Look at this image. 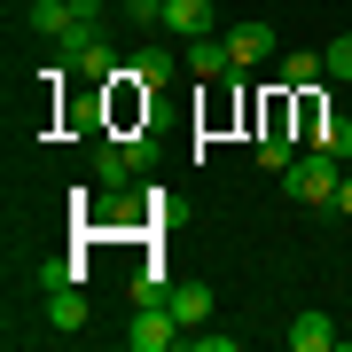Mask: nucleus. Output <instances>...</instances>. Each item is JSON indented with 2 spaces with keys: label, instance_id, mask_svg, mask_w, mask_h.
Wrapping results in <instances>:
<instances>
[{
  "label": "nucleus",
  "instance_id": "f257e3e1",
  "mask_svg": "<svg viewBox=\"0 0 352 352\" xmlns=\"http://www.w3.org/2000/svg\"><path fill=\"white\" fill-rule=\"evenodd\" d=\"M337 180H344V157H329V149H298V164L282 173V188L298 196V204H337Z\"/></svg>",
  "mask_w": 352,
  "mask_h": 352
},
{
  "label": "nucleus",
  "instance_id": "f03ea898",
  "mask_svg": "<svg viewBox=\"0 0 352 352\" xmlns=\"http://www.w3.org/2000/svg\"><path fill=\"white\" fill-rule=\"evenodd\" d=\"M126 344H133V352H164V344H188V329L173 321V305H164V298H141V305H133Z\"/></svg>",
  "mask_w": 352,
  "mask_h": 352
},
{
  "label": "nucleus",
  "instance_id": "7ed1b4c3",
  "mask_svg": "<svg viewBox=\"0 0 352 352\" xmlns=\"http://www.w3.org/2000/svg\"><path fill=\"white\" fill-rule=\"evenodd\" d=\"M32 24H39V39H71V32H87V16H78V0H32ZM94 39V32H87Z\"/></svg>",
  "mask_w": 352,
  "mask_h": 352
},
{
  "label": "nucleus",
  "instance_id": "20e7f679",
  "mask_svg": "<svg viewBox=\"0 0 352 352\" xmlns=\"http://www.w3.org/2000/svg\"><path fill=\"white\" fill-rule=\"evenodd\" d=\"M164 305H173L180 329H204L212 321V282H164Z\"/></svg>",
  "mask_w": 352,
  "mask_h": 352
},
{
  "label": "nucleus",
  "instance_id": "39448f33",
  "mask_svg": "<svg viewBox=\"0 0 352 352\" xmlns=\"http://www.w3.org/2000/svg\"><path fill=\"white\" fill-rule=\"evenodd\" d=\"M219 39H227V55H235V71H258L266 55H274V32L266 24H227Z\"/></svg>",
  "mask_w": 352,
  "mask_h": 352
},
{
  "label": "nucleus",
  "instance_id": "423d86ee",
  "mask_svg": "<svg viewBox=\"0 0 352 352\" xmlns=\"http://www.w3.org/2000/svg\"><path fill=\"white\" fill-rule=\"evenodd\" d=\"M258 164L266 173H289V164H298V149H289V133H282V102L258 118Z\"/></svg>",
  "mask_w": 352,
  "mask_h": 352
},
{
  "label": "nucleus",
  "instance_id": "0eeeda50",
  "mask_svg": "<svg viewBox=\"0 0 352 352\" xmlns=\"http://www.w3.org/2000/svg\"><path fill=\"white\" fill-rule=\"evenodd\" d=\"M188 71H196V78H235V55H227V39H219V32L188 39Z\"/></svg>",
  "mask_w": 352,
  "mask_h": 352
},
{
  "label": "nucleus",
  "instance_id": "6e6552de",
  "mask_svg": "<svg viewBox=\"0 0 352 352\" xmlns=\"http://www.w3.org/2000/svg\"><path fill=\"white\" fill-rule=\"evenodd\" d=\"M329 63H321V55L314 47H298V55H282V71H274V87L282 94H314V78H321Z\"/></svg>",
  "mask_w": 352,
  "mask_h": 352
},
{
  "label": "nucleus",
  "instance_id": "1a4fd4ad",
  "mask_svg": "<svg viewBox=\"0 0 352 352\" xmlns=\"http://www.w3.org/2000/svg\"><path fill=\"white\" fill-rule=\"evenodd\" d=\"M164 32L204 39V32H212V0H164Z\"/></svg>",
  "mask_w": 352,
  "mask_h": 352
},
{
  "label": "nucleus",
  "instance_id": "9d476101",
  "mask_svg": "<svg viewBox=\"0 0 352 352\" xmlns=\"http://www.w3.org/2000/svg\"><path fill=\"white\" fill-rule=\"evenodd\" d=\"M78 78H87V87H102V78H118V71H126V63H118V47H110V39H87V47H78V63H71Z\"/></svg>",
  "mask_w": 352,
  "mask_h": 352
},
{
  "label": "nucleus",
  "instance_id": "9b49d317",
  "mask_svg": "<svg viewBox=\"0 0 352 352\" xmlns=\"http://www.w3.org/2000/svg\"><path fill=\"white\" fill-rule=\"evenodd\" d=\"M133 141H102V149H94V173H102V188H126V173H133Z\"/></svg>",
  "mask_w": 352,
  "mask_h": 352
},
{
  "label": "nucleus",
  "instance_id": "f8f14e48",
  "mask_svg": "<svg viewBox=\"0 0 352 352\" xmlns=\"http://www.w3.org/2000/svg\"><path fill=\"white\" fill-rule=\"evenodd\" d=\"M133 78H141V87H149V78H173L180 71V55L173 47H164V39H141V55H133V63H126Z\"/></svg>",
  "mask_w": 352,
  "mask_h": 352
},
{
  "label": "nucleus",
  "instance_id": "ddd939ff",
  "mask_svg": "<svg viewBox=\"0 0 352 352\" xmlns=\"http://www.w3.org/2000/svg\"><path fill=\"white\" fill-rule=\"evenodd\" d=\"M329 344H337L329 314H298V321H289V352H329Z\"/></svg>",
  "mask_w": 352,
  "mask_h": 352
},
{
  "label": "nucleus",
  "instance_id": "4468645a",
  "mask_svg": "<svg viewBox=\"0 0 352 352\" xmlns=\"http://www.w3.org/2000/svg\"><path fill=\"white\" fill-rule=\"evenodd\" d=\"M314 149H329V157H352V118H344V110H321Z\"/></svg>",
  "mask_w": 352,
  "mask_h": 352
},
{
  "label": "nucleus",
  "instance_id": "2eb2a0df",
  "mask_svg": "<svg viewBox=\"0 0 352 352\" xmlns=\"http://www.w3.org/2000/svg\"><path fill=\"white\" fill-rule=\"evenodd\" d=\"M47 321L55 329H87V298L78 289H47Z\"/></svg>",
  "mask_w": 352,
  "mask_h": 352
},
{
  "label": "nucleus",
  "instance_id": "dca6fc26",
  "mask_svg": "<svg viewBox=\"0 0 352 352\" xmlns=\"http://www.w3.org/2000/svg\"><path fill=\"white\" fill-rule=\"evenodd\" d=\"M321 63H329V78H352V32L329 39V55H321Z\"/></svg>",
  "mask_w": 352,
  "mask_h": 352
},
{
  "label": "nucleus",
  "instance_id": "f3484780",
  "mask_svg": "<svg viewBox=\"0 0 352 352\" xmlns=\"http://www.w3.org/2000/svg\"><path fill=\"white\" fill-rule=\"evenodd\" d=\"M188 344H196V352H235V337H227V329H188Z\"/></svg>",
  "mask_w": 352,
  "mask_h": 352
},
{
  "label": "nucleus",
  "instance_id": "a211bd4d",
  "mask_svg": "<svg viewBox=\"0 0 352 352\" xmlns=\"http://www.w3.org/2000/svg\"><path fill=\"white\" fill-rule=\"evenodd\" d=\"M39 282H47V289H71V282H78V266H71V258H55V266H39Z\"/></svg>",
  "mask_w": 352,
  "mask_h": 352
},
{
  "label": "nucleus",
  "instance_id": "6ab92c4d",
  "mask_svg": "<svg viewBox=\"0 0 352 352\" xmlns=\"http://www.w3.org/2000/svg\"><path fill=\"white\" fill-rule=\"evenodd\" d=\"M126 16L133 24H164V0H126Z\"/></svg>",
  "mask_w": 352,
  "mask_h": 352
},
{
  "label": "nucleus",
  "instance_id": "aec40b11",
  "mask_svg": "<svg viewBox=\"0 0 352 352\" xmlns=\"http://www.w3.org/2000/svg\"><path fill=\"white\" fill-rule=\"evenodd\" d=\"M329 212H344V219H352V173L337 180V204H329Z\"/></svg>",
  "mask_w": 352,
  "mask_h": 352
}]
</instances>
